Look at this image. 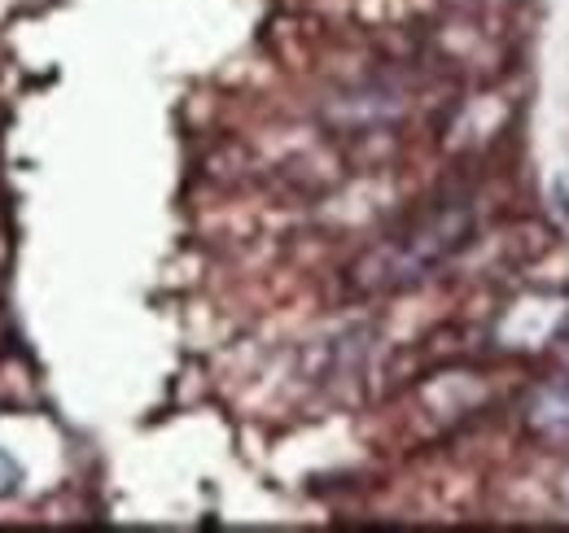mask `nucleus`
<instances>
[{
  "label": "nucleus",
  "mask_w": 569,
  "mask_h": 533,
  "mask_svg": "<svg viewBox=\"0 0 569 533\" xmlns=\"http://www.w3.org/2000/svg\"><path fill=\"white\" fill-rule=\"evenodd\" d=\"M469 232H473L469 210H460V205L433 210L426 219H417L412 228H403L399 237L372 245L351 266V280L363 293H395V289L421 284L429 271H438L451 254H460L469 245Z\"/></svg>",
  "instance_id": "1"
},
{
  "label": "nucleus",
  "mask_w": 569,
  "mask_h": 533,
  "mask_svg": "<svg viewBox=\"0 0 569 533\" xmlns=\"http://www.w3.org/2000/svg\"><path fill=\"white\" fill-rule=\"evenodd\" d=\"M530 429L543 442H569V385H548L530 402Z\"/></svg>",
  "instance_id": "2"
},
{
  "label": "nucleus",
  "mask_w": 569,
  "mask_h": 533,
  "mask_svg": "<svg viewBox=\"0 0 569 533\" xmlns=\"http://www.w3.org/2000/svg\"><path fill=\"white\" fill-rule=\"evenodd\" d=\"M18 485V467H13V460L0 451V494H9Z\"/></svg>",
  "instance_id": "3"
},
{
  "label": "nucleus",
  "mask_w": 569,
  "mask_h": 533,
  "mask_svg": "<svg viewBox=\"0 0 569 533\" xmlns=\"http://www.w3.org/2000/svg\"><path fill=\"white\" fill-rule=\"evenodd\" d=\"M561 499H566V507H569V467L561 472Z\"/></svg>",
  "instance_id": "4"
}]
</instances>
